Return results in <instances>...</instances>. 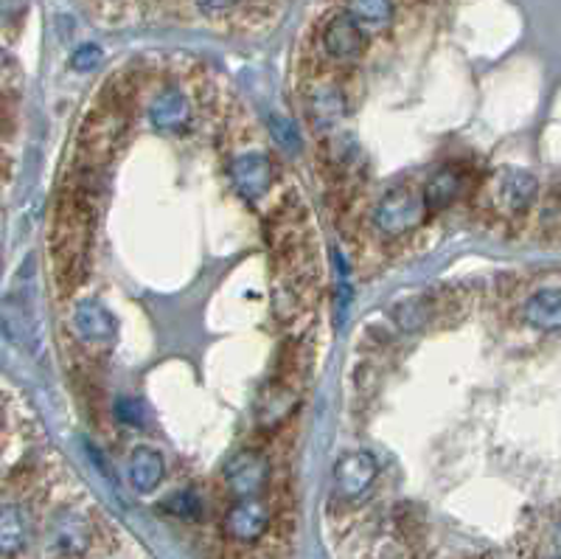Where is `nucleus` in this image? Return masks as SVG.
Listing matches in <instances>:
<instances>
[{
    "label": "nucleus",
    "mask_w": 561,
    "mask_h": 559,
    "mask_svg": "<svg viewBox=\"0 0 561 559\" xmlns=\"http://www.w3.org/2000/svg\"><path fill=\"white\" fill-rule=\"evenodd\" d=\"M130 119L132 116H124V112L107 110V107L98 105L91 116H85L82 127H79V164L87 166H102L110 164L118 155V150L124 146L127 132H130Z\"/></svg>",
    "instance_id": "f257e3e1"
},
{
    "label": "nucleus",
    "mask_w": 561,
    "mask_h": 559,
    "mask_svg": "<svg viewBox=\"0 0 561 559\" xmlns=\"http://www.w3.org/2000/svg\"><path fill=\"white\" fill-rule=\"evenodd\" d=\"M539 198V180L525 169H500L486 186V205L494 217L520 219L536 205Z\"/></svg>",
    "instance_id": "f03ea898"
},
{
    "label": "nucleus",
    "mask_w": 561,
    "mask_h": 559,
    "mask_svg": "<svg viewBox=\"0 0 561 559\" xmlns=\"http://www.w3.org/2000/svg\"><path fill=\"white\" fill-rule=\"evenodd\" d=\"M427 214H430V205L425 200V191H413L407 186H398V189H391L385 198L379 200L371 219L373 228L382 237L396 239L416 230L418 225L425 223Z\"/></svg>",
    "instance_id": "7ed1b4c3"
},
{
    "label": "nucleus",
    "mask_w": 561,
    "mask_h": 559,
    "mask_svg": "<svg viewBox=\"0 0 561 559\" xmlns=\"http://www.w3.org/2000/svg\"><path fill=\"white\" fill-rule=\"evenodd\" d=\"M225 487L239 498H259L270 480V461L259 450H242L225 464Z\"/></svg>",
    "instance_id": "20e7f679"
},
{
    "label": "nucleus",
    "mask_w": 561,
    "mask_h": 559,
    "mask_svg": "<svg viewBox=\"0 0 561 559\" xmlns=\"http://www.w3.org/2000/svg\"><path fill=\"white\" fill-rule=\"evenodd\" d=\"M379 475V464L368 450H354L337 461L334 467V489L339 498L357 500L373 487Z\"/></svg>",
    "instance_id": "39448f33"
},
{
    "label": "nucleus",
    "mask_w": 561,
    "mask_h": 559,
    "mask_svg": "<svg viewBox=\"0 0 561 559\" xmlns=\"http://www.w3.org/2000/svg\"><path fill=\"white\" fill-rule=\"evenodd\" d=\"M270 528V507L259 498H239L225 512L223 532L236 543H255Z\"/></svg>",
    "instance_id": "423d86ee"
},
{
    "label": "nucleus",
    "mask_w": 561,
    "mask_h": 559,
    "mask_svg": "<svg viewBox=\"0 0 561 559\" xmlns=\"http://www.w3.org/2000/svg\"><path fill=\"white\" fill-rule=\"evenodd\" d=\"M230 183L234 189L248 200L264 198L270 191V183H273V164L264 152H242L236 155L228 166Z\"/></svg>",
    "instance_id": "0eeeda50"
},
{
    "label": "nucleus",
    "mask_w": 561,
    "mask_h": 559,
    "mask_svg": "<svg viewBox=\"0 0 561 559\" xmlns=\"http://www.w3.org/2000/svg\"><path fill=\"white\" fill-rule=\"evenodd\" d=\"M320 43H323V51L337 62L359 60V53L366 48L362 26H359L354 14H334L332 21L323 26Z\"/></svg>",
    "instance_id": "6e6552de"
},
{
    "label": "nucleus",
    "mask_w": 561,
    "mask_h": 559,
    "mask_svg": "<svg viewBox=\"0 0 561 559\" xmlns=\"http://www.w3.org/2000/svg\"><path fill=\"white\" fill-rule=\"evenodd\" d=\"M191 102L180 87H164L150 102V124L157 132H180L191 124Z\"/></svg>",
    "instance_id": "1a4fd4ad"
},
{
    "label": "nucleus",
    "mask_w": 561,
    "mask_h": 559,
    "mask_svg": "<svg viewBox=\"0 0 561 559\" xmlns=\"http://www.w3.org/2000/svg\"><path fill=\"white\" fill-rule=\"evenodd\" d=\"M71 326L85 346H107L116 337L118 323L98 301H79L73 307Z\"/></svg>",
    "instance_id": "9d476101"
},
{
    "label": "nucleus",
    "mask_w": 561,
    "mask_h": 559,
    "mask_svg": "<svg viewBox=\"0 0 561 559\" xmlns=\"http://www.w3.org/2000/svg\"><path fill=\"white\" fill-rule=\"evenodd\" d=\"M51 551L62 559H79L91 548V526L87 520L76 512H62L53 520L51 534H48Z\"/></svg>",
    "instance_id": "9b49d317"
},
{
    "label": "nucleus",
    "mask_w": 561,
    "mask_h": 559,
    "mask_svg": "<svg viewBox=\"0 0 561 559\" xmlns=\"http://www.w3.org/2000/svg\"><path fill=\"white\" fill-rule=\"evenodd\" d=\"M346 116V93L337 82H318L309 93V119L320 130H334Z\"/></svg>",
    "instance_id": "f8f14e48"
},
{
    "label": "nucleus",
    "mask_w": 561,
    "mask_h": 559,
    "mask_svg": "<svg viewBox=\"0 0 561 559\" xmlns=\"http://www.w3.org/2000/svg\"><path fill=\"white\" fill-rule=\"evenodd\" d=\"M425 200L430 211H444L466 191V171L455 164L438 166L425 183Z\"/></svg>",
    "instance_id": "ddd939ff"
},
{
    "label": "nucleus",
    "mask_w": 561,
    "mask_h": 559,
    "mask_svg": "<svg viewBox=\"0 0 561 559\" xmlns=\"http://www.w3.org/2000/svg\"><path fill=\"white\" fill-rule=\"evenodd\" d=\"M523 321L530 330L561 332V287H542L523 304Z\"/></svg>",
    "instance_id": "4468645a"
},
{
    "label": "nucleus",
    "mask_w": 561,
    "mask_h": 559,
    "mask_svg": "<svg viewBox=\"0 0 561 559\" xmlns=\"http://www.w3.org/2000/svg\"><path fill=\"white\" fill-rule=\"evenodd\" d=\"M295 405H298V391H295L293 382L273 380V385H270V389L264 391L262 400H259V411H255V414H259V425L273 430L275 425L289 419Z\"/></svg>",
    "instance_id": "2eb2a0df"
},
{
    "label": "nucleus",
    "mask_w": 561,
    "mask_h": 559,
    "mask_svg": "<svg viewBox=\"0 0 561 559\" xmlns=\"http://www.w3.org/2000/svg\"><path fill=\"white\" fill-rule=\"evenodd\" d=\"M130 484L138 492H152L155 487H160V480L166 475L164 455L152 448H135L130 455Z\"/></svg>",
    "instance_id": "dca6fc26"
},
{
    "label": "nucleus",
    "mask_w": 561,
    "mask_h": 559,
    "mask_svg": "<svg viewBox=\"0 0 561 559\" xmlns=\"http://www.w3.org/2000/svg\"><path fill=\"white\" fill-rule=\"evenodd\" d=\"M28 534H32V526H28V514L23 507H3V514H0V548H3V559L17 557L28 543Z\"/></svg>",
    "instance_id": "f3484780"
},
{
    "label": "nucleus",
    "mask_w": 561,
    "mask_h": 559,
    "mask_svg": "<svg viewBox=\"0 0 561 559\" xmlns=\"http://www.w3.org/2000/svg\"><path fill=\"white\" fill-rule=\"evenodd\" d=\"M348 9L357 17L359 26L385 28L393 21L396 3L393 0H348Z\"/></svg>",
    "instance_id": "a211bd4d"
},
{
    "label": "nucleus",
    "mask_w": 561,
    "mask_h": 559,
    "mask_svg": "<svg viewBox=\"0 0 561 559\" xmlns=\"http://www.w3.org/2000/svg\"><path fill=\"white\" fill-rule=\"evenodd\" d=\"M166 509H169L175 518H183V520H196L203 518V498L196 492H191V489H186V492H177L171 495L169 500L164 503Z\"/></svg>",
    "instance_id": "6ab92c4d"
},
{
    "label": "nucleus",
    "mask_w": 561,
    "mask_h": 559,
    "mask_svg": "<svg viewBox=\"0 0 561 559\" xmlns=\"http://www.w3.org/2000/svg\"><path fill=\"white\" fill-rule=\"evenodd\" d=\"M270 132H273V139L287 152H300V146H303L300 132L295 130L293 121L280 119V116H270Z\"/></svg>",
    "instance_id": "aec40b11"
},
{
    "label": "nucleus",
    "mask_w": 561,
    "mask_h": 559,
    "mask_svg": "<svg viewBox=\"0 0 561 559\" xmlns=\"http://www.w3.org/2000/svg\"><path fill=\"white\" fill-rule=\"evenodd\" d=\"M112 414H116L118 421L132 425V428H141L146 419L144 402L135 400V396H121V400H116V405H112Z\"/></svg>",
    "instance_id": "412c9836"
},
{
    "label": "nucleus",
    "mask_w": 561,
    "mask_h": 559,
    "mask_svg": "<svg viewBox=\"0 0 561 559\" xmlns=\"http://www.w3.org/2000/svg\"><path fill=\"white\" fill-rule=\"evenodd\" d=\"M102 62V48L98 46H79L71 57V68L73 71H93V68Z\"/></svg>",
    "instance_id": "4be33fe9"
},
{
    "label": "nucleus",
    "mask_w": 561,
    "mask_h": 559,
    "mask_svg": "<svg viewBox=\"0 0 561 559\" xmlns=\"http://www.w3.org/2000/svg\"><path fill=\"white\" fill-rule=\"evenodd\" d=\"M542 225L548 230H553V234H561V191H553V194L545 200Z\"/></svg>",
    "instance_id": "5701e85b"
},
{
    "label": "nucleus",
    "mask_w": 561,
    "mask_h": 559,
    "mask_svg": "<svg viewBox=\"0 0 561 559\" xmlns=\"http://www.w3.org/2000/svg\"><path fill=\"white\" fill-rule=\"evenodd\" d=\"M236 3H239V0H196L200 12L211 14V17H214V14H225L228 9H234Z\"/></svg>",
    "instance_id": "b1692460"
}]
</instances>
